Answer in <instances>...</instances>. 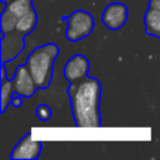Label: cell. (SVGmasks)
<instances>
[{
  "label": "cell",
  "instance_id": "8fae6325",
  "mask_svg": "<svg viewBox=\"0 0 160 160\" xmlns=\"http://www.w3.org/2000/svg\"><path fill=\"white\" fill-rule=\"evenodd\" d=\"M14 92H15L14 82H12V80H8L5 78V62H1V90H0L1 112L6 111V108L10 104Z\"/></svg>",
  "mask_w": 160,
  "mask_h": 160
},
{
  "label": "cell",
  "instance_id": "5b68a950",
  "mask_svg": "<svg viewBox=\"0 0 160 160\" xmlns=\"http://www.w3.org/2000/svg\"><path fill=\"white\" fill-rule=\"evenodd\" d=\"M25 35L18 31L16 29L2 34V38L0 40V56L1 62L12 61L25 48Z\"/></svg>",
  "mask_w": 160,
  "mask_h": 160
},
{
  "label": "cell",
  "instance_id": "4fadbf2b",
  "mask_svg": "<svg viewBox=\"0 0 160 160\" xmlns=\"http://www.w3.org/2000/svg\"><path fill=\"white\" fill-rule=\"evenodd\" d=\"M52 115V111H51V108L46 104H40L38 108H36V116L39 120L41 121H48Z\"/></svg>",
  "mask_w": 160,
  "mask_h": 160
},
{
  "label": "cell",
  "instance_id": "277c9868",
  "mask_svg": "<svg viewBox=\"0 0 160 160\" xmlns=\"http://www.w3.org/2000/svg\"><path fill=\"white\" fill-rule=\"evenodd\" d=\"M32 8V0H12L8 2L1 12L0 29L2 34L15 30L19 19L30 11Z\"/></svg>",
  "mask_w": 160,
  "mask_h": 160
},
{
  "label": "cell",
  "instance_id": "7c38bea8",
  "mask_svg": "<svg viewBox=\"0 0 160 160\" xmlns=\"http://www.w3.org/2000/svg\"><path fill=\"white\" fill-rule=\"evenodd\" d=\"M36 24H38V14H36V11L34 9H31L30 11H28L25 15H22L19 19L15 29L18 31H20L21 34L28 35L35 29Z\"/></svg>",
  "mask_w": 160,
  "mask_h": 160
},
{
  "label": "cell",
  "instance_id": "5bb4252c",
  "mask_svg": "<svg viewBox=\"0 0 160 160\" xmlns=\"http://www.w3.org/2000/svg\"><path fill=\"white\" fill-rule=\"evenodd\" d=\"M22 98H24V96H21L20 94L14 92V94H12V98H11L10 104H11L12 106H15V108H20V106L22 105Z\"/></svg>",
  "mask_w": 160,
  "mask_h": 160
},
{
  "label": "cell",
  "instance_id": "3957f363",
  "mask_svg": "<svg viewBox=\"0 0 160 160\" xmlns=\"http://www.w3.org/2000/svg\"><path fill=\"white\" fill-rule=\"evenodd\" d=\"M64 20L68 22L65 31L66 39L72 42L86 38L95 28L94 16L85 10H75L69 16H64Z\"/></svg>",
  "mask_w": 160,
  "mask_h": 160
},
{
  "label": "cell",
  "instance_id": "7a4b0ae2",
  "mask_svg": "<svg viewBox=\"0 0 160 160\" xmlns=\"http://www.w3.org/2000/svg\"><path fill=\"white\" fill-rule=\"evenodd\" d=\"M59 54V46L54 42H48L35 48L26 59V66L34 78L38 88L45 89L52 80V68Z\"/></svg>",
  "mask_w": 160,
  "mask_h": 160
},
{
  "label": "cell",
  "instance_id": "2e32d148",
  "mask_svg": "<svg viewBox=\"0 0 160 160\" xmlns=\"http://www.w3.org/2000/svg\"><path fill=\"white\" fill-rule=\"evenodd\" d=\"M10 1H12V0H1L2 4H8V2H10Z\"/></svg>",
  "mask_w": 160,
  "mask_h": 160
},
{
  "label": "cell",
  "instance_id": "9c48e42d",
  "mask_svg": "<svg viewBox=\"0 0 160 160\" xmlns=\"http://www.w3.org/2000/svg\"><path fill=\"white\" fill-rule=\"evenodd\" d=\"M42 144L40 141L32 140L31 132H28L21 138V140L14 146L10 159H38L41 152Z\"/></svg>",
  "mask_w": 160,
  "mask_h": 160
},
{
  "label": "cell",
  "instance_id": "52a82bcc",
  "mask_svg": "<svg viewBox=\"0 0 160 160\" xmlns=\"http://www.w3.org/2000/svg\"><path fill=\"white\" fill-rule=\"evenodd\" d=\"M89 68L90 65L86 56L81 54H75L64 65L62 74L68 82H75L88 76Z\"/></svg>",
  "mask_w": 160,
  "mask_h": 160
},
{
  "label": "cell",
  "instance_id": "ba28073f",
  "mask_svg": "<svg viewBox=\"0 0 160 160\" xmlns=\"http://www.w3.org/2000/svg\"><path fill=\"white\" fill-rule=\"evenodd\" d=\"M12 82H14V89L15 92L20 94L24 98H30L32 96L36 90L39 89L34 78L31 76L26 64L24 65H19L15 70V74L12 76Z\"/></svg>",
  "mask_w": 160,
  "mask_h": 160
},
{
  "label": "cell",
  "instance_id": "30bf717a",
  "mask_svg": "<svg viewBox=\"0 0 160 160\" xmlns=\"http://www.w3.org/2000/svg\"><path fill=\"white\" fill-rule=\"evenodd\" d=\"M144 25L148 35L160 39V11L148 8L144 15Z\"/></svg>",
  "mask_w": 160,
  "mask_h": 160
},
{
  "label": "cell",
  "instance_id": "9a60e30c",
  "mask_svg": "<svg viewBox=\"0 0 160 160\" xmlns=\"http://www.w3.org/2000/svg\"><path fill=\"white\" fill-rule=\"evenodd\" d=\"M149 8L160 11V0H149Z\"/></svg>",
  "mask_w": 160,
  "mask_h": 160
},
{
  "label": "cell",
  "instance_id": "8992f818",
  "mask_svg": "<svg viewBox=\"0 0 160 160\" xmlns=\"http://www.w3.org/2000/svg\"><path fill=\"white\" fill-rule=\"evenodd\" d=\"M128 8L122 2H111L102 11L101 21L110 30H119L128 20Z\"/></svg>",
  "mask_w": 160,
  "mask_h": 160
},
{
  "label": "cell",
  "instance_id": "6da1fadb",
  "mask_svg": "<svg viewBox=\"0 0 160 160\" xmlns=\"http://www.w3.org/2000/svg\"><path fill=\"white\" fill-rule=\"evenodd\" d=\"M71 111L78 128H99L101 125V84L92 76L70 82L66 89Z\"/></svg>",
  "mask_w": 160,
  "mask_h": 160
}]
</instances>
